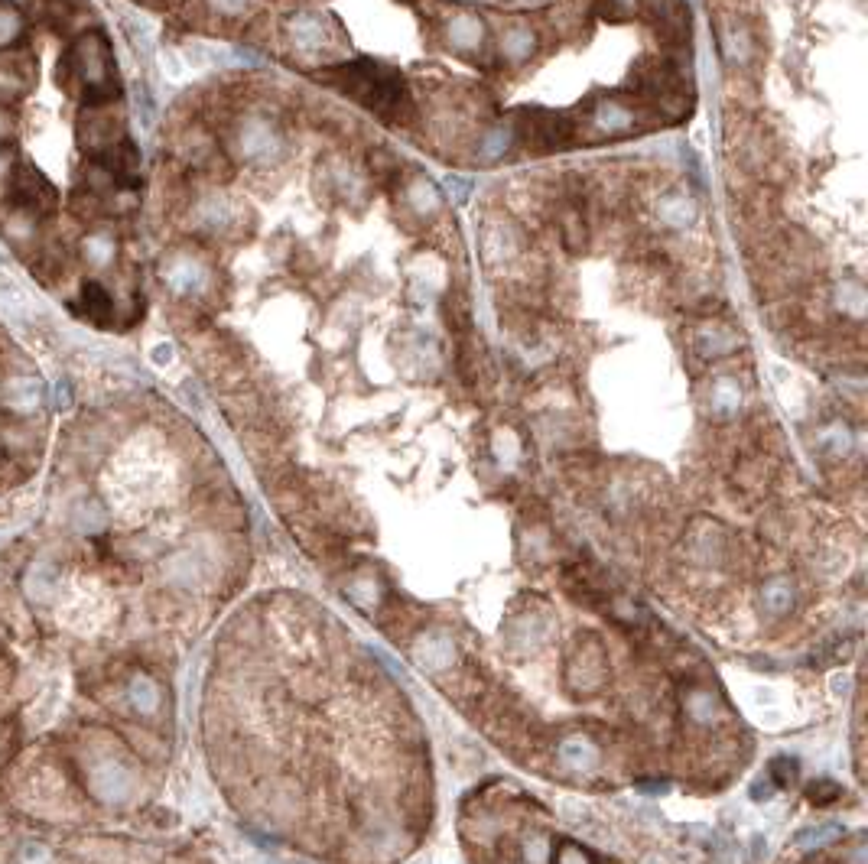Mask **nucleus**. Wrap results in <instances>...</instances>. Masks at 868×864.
Masks as SVG:
<instances>
[{
  "instance_id": "18",
  "label": "nucleus",
  "mask_w": 868,
  "mask_h": 864,
  "mask_svg": "<svg viewBox=\"0 0 868 864\" xmlns=\"http://www.w3.org/2000/svg\"><path fill=\"white\" fill-rule=\"evenodd\" d=\"M517 140H521V130H517V124H511V121L495 124L491 130H485L482 140H478V163L491 166V163L504 160V156L517 147Z\"/></svg>"
},
{
  "instance_id": "16",
  "label": "nucleus",
  "mask_w": 868,
  "mask_h": 864,
  "mask_svg": "<svg viewBox=\"0 0 868 864\" xmlns=\"http://www.w3.org/2000/svg\"><path fill=\"white\" fill-rule=\"evenodd\" d=\"M719 46H722V56L729 65H745L751 56H755L751 33L745 30V23L735 20V17L719 20Z\"/></svg>"
},
{
  "instance_id": "20",
  "label": "nucleus",
  "mask_w": 868,
  "mask_h": 864,
  "mask_svg": "<svg viewBox=\"0 0 868 864\" xmlns=\"http://www.w3.org/2000/svg\"><path fill=\"white\" fill-rule=\"evenodd\" d=\"M738 345H742V338H738L732 329H722V325H703V329L696 332V348L703 358H725L732 355V351H738Z\"/></svg>"
},
{
  "instance_id": "33",
  "label": "nucleus",
  "mask_w": 868,
  "mask_h": 864,
  "mask_svg": "<svg viewBox=\"0 0 868 864\" xmlns=\"http://www.w3.org/2000/svg\"><path fill=\"white\" fill-rule=\"evenodd\" d=\"M836 839H842V826H836V822H823V826H816V829H803L797 835V845L816 848V845H829Z\"/></svg>"
},
{
  "instance_id": "2",
  "label": "nucleus",
  "mask_w": 868,
  "mask_h": 864,
  "mask_svg": "<svg viewBox=\"0 0 868 864\" xmlns=\"http://www.w3.org/2000/svg\"><path fill=\"white\" fill-rule=\"evenodd\" d=\"M66 62L72 65L85 104H111L118 98V69H114L111 46L101 30H88L75 39Z\"/></svg>"
},
{
  "instance_id": "23",
  "label": "nucleus",
  "mask_w": 868,
  "mask_h": 864,
  "mask_svg": "<svg viewBox=\"0 0 868 864\" xmlns=\"http://www.w3.org/2000/svg\"><path fill=\"white\" fill-rule=\"evenodd\" d=\"M482 251L488 264H498V260H511L517 254V238L511 228L504 225H491L482 238Z\"/></svg>"
},
{
  "instance_id": "5",
  "label": "nucleus",
  "mask_w": 868,
  "mask_h": 864,
  "mask_svg": "<svg viewBox=\"0 0 868 864\" xmlns=\"http://www.w3.org/2000/svg\"><path fill=\"white\" fill-rule=\"evenodd\" d=\"M283 33H287V43L296 52H303V56H319V52H326L332 46L335 23L322 10L300 7L296 13H290L287 23H283Z\"/></svg>"
},
{
  "instance_id": "25",
  "label": "nucleus",
  "mask_w": 868,
  "mask_h": 864,
  "mask_svg": "<svg viewBox=\"0 0 868 864\" xmlns=\"http://www.w3.org/2000/svg\"><path fill=\"white\" fill-rule=\"evenodd\" d=\"M738 407H742V387L732 377H719L712 384V413L716 416H735Z\"/></svg>"
},
{
  "instance_id": "21",
  "label": "nucleus",
  "mask_w": 868,
  "mask_h": 864,
  "mask_svg": "<svg viewBox=\"0 0 868 864\" xmlns=\"http://www.w3.org/2000/svg\"><path fill=\"white\" fill-rule=\"evenodd\" d=\"M326 176H329L326 186L335 192V199H339V202H358L361 195H365V179H361V173L355 166L332 163Z\"/></svg>"
},
{
  "instance_id": "29",
  "label": "nucleus",
  "mask_w": 868,
  "mask_h": 864,
  "mask_svg": "<svg viewBox=\"0 0 868 864\" xmlns=\"http://www.w3.org/2000/svg\"><path fill=\"white\" fill-rule=\"evenodd\" d=\"M836 303L842 312H849V316H862L865 312V286L859 280H842L836 286Z\"/></svg>"
},
{
  "instance_id": "40",
  "label": "nucleus",
  "mask_w": 868,
  "mask_h": 864,
  "mask_svg": "<svg viewBox=\"0 0 868 864\" xmlns=\"http://www.w3.org/2000/svg\"><path fill=\"white\" fill-rule=\"evenodd\" d=\"M446 189H449V195H452V205H465L469 202V195H472V179H465V176H452V179H446Z\"/></svg>"
},
{
  "instance_id": "1",
  "label": "nucleus",
  "mask_w": 868,
  "mask_h": 864,
  "mask_svg": "<svg viewBox=\"0 0 868 864\" xmlns=\"http://www.w3.org/2000/svg\"><path fill=\"white\" fill-rule=\"evenodd\" d=\"M329 85H335L345 95H352L358 104H365L368 111L378 114H394L400 104L407 101V85L400 72L387 69V65L374 59H355L345 65H335L326 72Z\"/></svg>"
},
{
  "instance_id": "22",
  "label": "nucleus",
  "mask_w": 868,
  "mask_h": 864,
  "mask_svg": "<svg viewBox=\"0 0 868 864\" xmlns=\"http://www.w3.org/2000/svg\"><path fill=\"white\" fill-rule=\"evenodd\" d=\"M23 36H27V17H23V10L7 4V0H0V52L17 49L23 43Z\"/></svg>"
},
{
  "instance_id": "12",
  "label": "nucleus",
  "mask_w": 868,
  "mask_h": 864,
  "mask_svg": "<svg viewBox=\"0 0 868 864\" xmlns=\"http://www.w3.org/2000/svg\"><path fill=\"white\" fill-rule=\"evenodd\" d=\"M75 254H79V260L92 273H111L118 267L121 241L111 228H88L79 244H75Z\"/></svg>"
},
{
  "instance_id": "7",
  "label": "nucleus",
  "mask_w": 868,
  "mask_h": 864,
  "mask_svg": "<svg viewBox=\"0 0 868 864\" xmlns=\"http://www.w3.org/2000/svg\"><path fill=\"white\" fill-rule=\"evenodd\" d=\"M124 137L127 134H124L121 117H114L108 111V104H85L82 121H79V143L92 160L101 153H108L114 143H121Z\"/></svg>"
},
{
  "instance_id": "13",
  "label": "nucleus",
  "mask_w": 868,
  "mask_h": 864,
  "mask_svg": "<svg viewBox=\"0 0 868 864\" xmlns=\"http://www.w3.org/2000/svg\"><path fill=\"white\" fill-rule=\"evenodd\" d=\"M443 33H446V43L456 52H478L485 46V20L469 10L452 13L443 23Z\"/></svg>"
},
{
  "instance_id": "45",
  "label": "nucleus",
  "mask_w": 868,
  "mask_h": 864,
  "mask_svg": "<svg viewBox=\"0 0 868 864\" xmlns=\"http://www.w3.org/2000/svg\"><path fill=\"white\" fill-rule=\"evenodd\" d=\"M608 4H612L615 10V17H631L634 10H638V0H608Z\"/></svg>"
},
{
  "instance_id": "24",
  "label": "nucleus",
  "mask_w": 868,
  "mask_h": 864,
  "mask_svg": "<svg viewBox=\"0 0 868 864\" xmlns=\"http://www.w3.org/2000/svg\"><path fill=\"white\" fill-rule=\"evenodd\" d=\"M127 702L134 705L140 715H153L160 709V689L150 676H134L127 686Z\"/></svg>"
},
{
  "instance_id": "19",
  "label": "nucleus",
  "mask_w": 868,
  "mask_h": 864,
  "mask_svg": "<svg viewBox=\"0 0 868 864\" xmlns=\"http://www.w3.org/2000/svg\"><path fill=\"white\" fill-rule=\"evenodd\" d=\"M498 49H501V59L511 62V65H521L534 56L537 49V33L530 30L527 23H511L504 26V33L498 39Z\"/></svg>"
},
{
  "instance_id": "28",
  "label": "nucleus",
  "mask_w": 868,
  "mask_h": 864,
  "mask_svg": "<svg viewBox=\"0 0 868 864\" xmlns=\"http://www.w3.org/2000/svg\"><path fill=\"white\" fill-rule=\"evenodd\" d=\"M560 757L569 764V767H592L595 761H599V751H595L592 741H582V738H569L560 744Z\"/></svg>"
},
{
  "instance_id": "31",
  "label": "nucleus",
  "mask_w": 868,
  "mask_h": 864,
  "mask_svg": "<svg viewBox=\"0 0 868 864\" xmlns=\"http://www.w3.org/2000/svg\"><path fill=\"white\" fill-rule=\"evenodd\" d=\"M134 111H137V121L144 130H153L157 127V101H153L150 88L144 82L134 85Z\"/></svg>"
},
{
  "instance_id": "9",
  "label": "nucleus",
  "mask_w": 868,
  "mask_h": 864,
  "mask_svg": "<svg viewBox=\"0 0 868 864\" xmlns=\"http://www.w3.org/2000/svg\"><path fill=\"white\" fill-rule=\"evenodd\" d=\"M0 234H4V241L14 247L17 254L33 257L36 247L43 244V218H36L30 208L10 202L4 208V215H0Z\"/></svg>"
},
{
  "instance_id": "47",
  "label": "nucleus",
  "mask_w": 868,
  "mask_h": 864,
  "mask_svg": "<svg viewBox=\"0 0 868 864\" xmlns=\"http://www.w3.org/2000/svg\"><path fill=\"white\" fill-rule=\"evenodd\" d=\"M7 4H14V7H20V4H30V0H7Z\"/></svg>"
},
{
  "instance_id": "6",
  "label": "nucleus",
  "mask_w": 868,
  "mask_h": 864,
  "mask_svg": "<svg viewBox=\"0 0 868 864\" xmlns=\"http://www.w3.org/2000/svg\"><path fill=\"white\" fill-rule=\"evenodd\" d=\"M10 199H14V205L30 208L36 218H49L56 212L59 195L53 189V182H49L40 169L14 166V173H10Z\"/></svg>"
},
{
  "instance_id": "26",
  "label": "nucleus",
  "mask_w": 868,
  "mask_h": 864,
  "mask_svg": "<svg viewBox=\"0 0 868 864\" xmlns=\"http://www.w3.org/2000/svg\"><path fill=\"white\" fill-rule=\"evenodd\" d=\"M205 13L212 20H222V23H238V20H248L257 0H202Z\"/></svg>"
},
{
  "instance_id": "8",
  "label": "nucleus",
  "mask_w": 868,
  "mask_h": 864,
  "mask_svg": "<svg viewBox=\"0 0 868 864\" xmlns=\"http://www.w3.org/2000/svg\"><path fill=\"white\" fill-rule=\"evenodd\" d=\"M189 221L202 234H231L238 225V202L225 192H205L192 202Z\"/></svg>"
},
{
  "instance_id": "41",
  "label": "nucleus",
  "mask_w": 868,
  "mask_h": 864,
  "mask_svg": "<svg viewBox=\"0 0 868 864\" xmlns=\"http://www.w3.org/2000/svg\"><path fill=\"white\" fill-rule=\"evenodd\" d=\"M14 137H17V117H14V111L0 104V147L7 150V143Z\"/></svg>"
},
{
  "instance_id": "14",
  "label": "nucleus",
  "mask_w": 868,
  "mask_h": 864,
  "mask_svg": "<svg viewBox=\"0 0 868 864\" xmlns=\"http://www.w3.org/2000/svg\"><path fill=\"white\" fill-rule=\"evenodd\" d=\"M657 221L664 228H670V231H686V228H693L696 225V218H699V205H696V199L693 195H686V192H677V189H670V192H664L657 199Z\"/></svg>"
},
{
  "instance_id": "44",
  "label": "nucleus",
  "mask_w": 868,
  "mask_h": 864,
  "mask_svg": "<svg viewBox=\"0 0 868 864\" xmlns=\"http://www.w3.org/2000/svg\"><path fill=\"white\" fill-rule=\"evenodd\" d=\"M774 790H777V787H774L771 780H758V783H755V790H751V800H755V803H761V800H771V796H774Z\"/></svg>"
},
{
  "instance_id": "36",
  "label": "nucleus",
  "mask_w": 868,
  "mask_h": 864,
  "mask_svg": "<svg viewBox=\"0 0 868 864\" xmlns=\"http://www.w3.org/2000/svg\"><path fill=\"white\" fill-rule=\"evenodd\" d=\"M30 299H27V293H23V286L17 283V280H10L4 270H0V306H7V309H23L27 306Z\"/></svg>"
},
{
  "instance_id": "15",
  "label": "nucleus",
  "mask_w": 868,
  "mask_h": 864,
  "mask_svg": "<svg viewBox=\"0 0 868 864\" xmlns=\"http://www.w3.org/2000/svg\"><path fill=\"white\" fill-rule=\"evenodd\" d=\"M404 208L407 212H413L417 218L430 221L439 215V208H443V195H439L436 182H430V176H413L404 182Z\"/></svg>"
},
{
  "instance_id": "30",
  "label": "nucleus",
  "mask_w": 868,
  "mask_h": 864,
  "mask_svg": "<svg viewBox=\"0 0 868 864\" xmlns=\"http://www.w3.org/2000/svg\"><path fill=\"white\" fill-rule=\"evenodd\" d=\"M72 523H75V530L95 533V530L105 527V507H101L98 501H82L72 510Z\"/></svg>"
},
{
  "instance_id": "46",
  "label": "nucleus",
  "mask_w": 868,
  "mask_h": 864,
  "mask_svg": "<svg viewBox=\"0 0 868 864\" xmlns=\"http://www.w3.org/2000/svg\"><path fill=\"white\" fill-rule=\"evenodd\" d=\"M10 173H14V163H10V153L0 147V179H10Z\"/></svg>"
},
{
  "instance_id": "42",
  "label": "nucleus",
  "mask_w": 868,
  "mask_h": 864,
  "mask_svg": "<svg viewBox=\"0 0 868 864\" xmlns=\"http://www.w3.org/2000/svg\"><path fill=\"white\" fill-rule=\"evenodd\" d=\"M53 403H56V410H69V407H72V403H75L72 381H66V377H62V381H56V387H53Z\"/></svg>"
},
{
  "instance_id": "11",
  "label": "nucleus",
  "mask_w": 868,
  "mask_h": 864,
  "mask_svg": "<svg viewBox=\"0 0 868 864\" xmlns=\"http://www.w3.org/2000/svg\"><path fill=\"white\" fill-rule=\"evenodd\" d=\"M589 124L599 137H631L641 130V114L631 108V104L618 101V98H605L595 101V108L589 114Z\"/></svg>"
},
{
  "instance_id": "3",
  "label": "nucleus",
  "mask_w": 868,
  "mask_h": 864,
  "mask_svg": "<svg viewBox=\"0 0 868 864\" xmlns=\"http://www.w3.org/2000/svg\"><path fill=\"white\" fill-rule=\"evenodd\" d=\"M231 153L248 166H274L287 153V137L267 114H244L231 130Z\"/></svg>"
},
{
  "instance_id": "34",
  "label": "nucleus",
  "mask_w": 868,
  "mask_h": 864,
  "mask_svg": "<svg viewBox=\"0 0 868 864\" xmlns=\"http://www.w3.org/2000/svg\"><path fill=\"white\" fill-rule=\"evenodd\" d=\"M124 33H127V39H131V43L137 46V52H144V56H150V49H153V30L147 26V20H140V17H124Z\"/></svg>"
},
{
  "instance_id": "32",
  "label": "nucleus",
  "mask_w": 868,
  "mask_h": 864,
  "mask_svg": "<svg viewBox=\"0 0 868 864\" xmlns=\"http://www.w3.org/2000/svg\"><path fill=\"white\" fill-rule=\"evenodd\" d=\"M764 608H768L771 614H784L790 608V601H794V592H790V585L784 579H771L768 585H764Z\"/></svg>"
},
{
  "instance_id": "35",
  "label": "nucleus",
  "mask_w": 868,
  "mask_h": 864,
  "mask_svg": "<svg viewBox=\"0 0 868 864\" xmlns=\"http://www.w3.org/2000/svg\"><path fill=\"white\" fill-rule=\"evenodd\" d=\"M797 777H800V764L794 757H777V761H771V783L777 790L794 787Z\"/></svg>"
},
{
  "instance_id": "39",
  "label": "nucleus",
  "mask_w": 868,
  "mask_h": 864,
  "mask_svg": "<svg viewBox=\"0 0 868 864\" xmlns=\"http://www.w3.org/2000/svg\"><path fill=\"white\" fill-rule=\"evenodd\" d=\"M810 803L813 806H833L839 796H842V790L836 787V783H829V780H823V783H813L810 787Z\"/></svg>"
},
{
  "instance_id": "27",
  "label": "nucleus",
  "mask_w": 868,
  "mask_h": 864,
  "mask_svg": "<svg viewBox=\"0 0 868 864\" xmlns=\"http://www.w3.org/2000/svg\"><path fill=\"white\" fill-rule=\"evenodd\" d=\"M27 88H30L27 72L17 69V65H0V104H4V108H10V104L27 95Z\"/></svg>"
},
{
  "instance_id": "38",
  "label": "nucleus",
  "mask_w": 868,
  "mask_h": 864,
  "mask_svg": "<svg viewBox=\"0 0 868 864\" xmlns=\"http://www.w3.org/2000/svg\"><path fill=\"white\" fill-rule=\"evenodd\" d=\"M17 861L20 864H53V852H49L43 842H27V845H20Z\"/></svg>"
},
{
  "instance_id": "37",
  "label": "nucleus",
  "mask_w": 868,
  "mask_h": 864,
  "mask_svg": "<svg viewBox=\"0 0 868 864\" xmlns=\"http://www.w3.org/2000/svg\"><path fill=\"white\" fill-rule=\"evenodd\" d=\"M553 864H592V855L576 842H560L553 852Z\"/></svg>"
},
{
  "instance_id": "43",
  "label": "nucleus",
  "mask_w": 868,
  "mask_h": 864,
  "mask_svg": "<svg viewBox=\"0 0 868 864\" xmlns=\"http://www.w3.org/2000/svg\"><path fill=\"white\" fill-rule=\"evenodd\" d=\"M173 355H176V351H173V345H166V342H163V345H157V348L150 351L153 364H160V368H166V364H173Z\"/></svg>"
},
{
  "instance_id": "4",
  "label": "nucleus",
  "mask_w": 868,
  "mask_h": 864,
  "mask_svg": "<svg viewBox=\"0 0 868 864\" xmlns=\"http://www.w3.org/2000/svg\"><path fill=\"white\" fill-rule=\"evenodd\" d=\"M160 283L176 299H199L212 290V267L202 254L179 247V251H170L163 257Z\"/></svg>"
},
{
  "instance_id": "17",
  "label": "nucleus",
  "mask_w": 868,
  "mask_h": 864,
  "mask_svg": "<svg viewBox=\"0 0 868 864\" xmlns=\"http://www.w3.org/2000/svg\"><path fill=\"white\" fill-rule=\"evenodd\" d=\"M79 309H82V316L92 319L95 325H111L114 312H118L111 290L101 280H85L79 286Z\"/></svg>"
},
{
  "instance_id": "10",
  "label": "nucleus",
  "mask_w": 868,
  "mask_h": 864,
  "mask_svg": "<svg viewBox=\"0 0 868 864\" xmlns=\"http://www.w3.org/2000/svg\"><path fill=\"white\" fill-rule=\"evenodd\" d=\"M46 387L36 374H7L0 381V407L10 416H30L43 407Z\"/></svg>"
}]
</instances>
